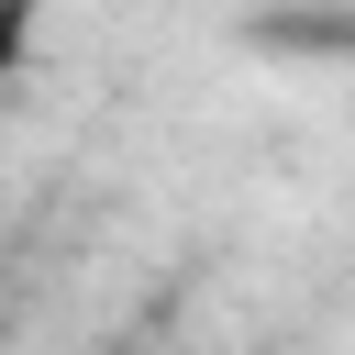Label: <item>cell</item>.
I'll return each instance as SVG.
<instances>
[{
  "label": "cell",
  "instance_id": "6da1fadb",
  "mask_svg": "<svg viewBox=\"0 0 355 355\" xmlns=\"http://www.w3.org/2000/svg\"><path fill=\"white\" fill-rule=\"evenodd\" d=\"M33 44H44V0H0V89L33 67Z\"/></svg>",
  "mask_w": 355,
  "mask_h": 355
}]
</instances>
